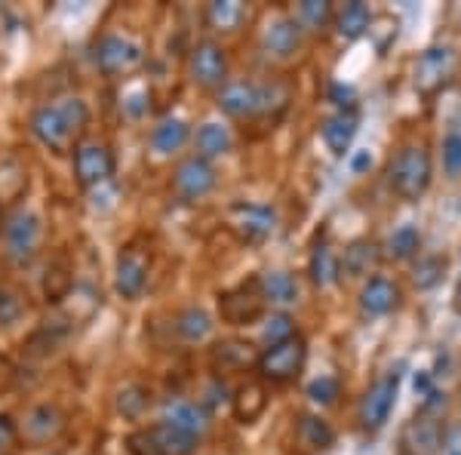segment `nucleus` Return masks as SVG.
I'll return each instance as SVG.
<instances>
[{
    "instance_id": "c03bdc74",
    "label": "nucleus",
    "mask_w": 461,
    "mask_h": 455,
    "mask_svg": "<svg viewBox=\"0 0 461 455\" xmlns=\"http://www.w3.org/2000/svg\"><path fill=\"white\" fill-rule=\"evenodd\" d=\"M440 455H461V424H452V428L443 431Z\"/></svg>"
},
{
    "instance_id": "49530a36",
    "label": "nucleus",
    "mask_w": 461,
    "mask_h": 455,
    "mask_svg": "<svg viewBox=\"0 0 461 455\" xmlns=\"http://www.w3.org/2000/svg\"><path fill=\"white\" fill-rule=\"evenodd\" d=\"M330 99L336 102L341 111H354V89L351 86H341V84H332L330 86Z\"/></svg>"
},
{
    "instance_id": "6ab92c4d",
    "label": "nucleus",
    "mask_w": 461,
    "mask_h": 455,
    "mask_svg": "<svg viewBox=\"0 0 461 455\" xmlns=\"http://www.w3.org/2000/svg\"><path fill=\"white\" fill-rule=\"evenodd\" d=\"M215 105L234 121H249L258 114V84L252 80H228L215 96Z\"/></svg>"
},
{
    "instance_id": "bb28decb",
    "label": "nucleus",
    "mask_w": 461,
    "mask_h": 455,
    "mask_svg": "<svg viewBox=\"0 0 461 455\" xmlns=\"http://www.w3.org/2000/svg\"><path fill=\"white\" fill-rule=\"evenodd\" d=\"M249 19V6L240 4V0H212L206 6V25L212 32H221V34H234L243 28V22Z\"/></svg>"
},
{
    "instance_id": "2eb2a0df",
    "label": "nucleus",
    "mask_w": 461,
    "mask_h": 455,
    "mask_svg": "<svg viewBox=\"0 0 461 455\" xmlns=\"http://www.w3.org/2000/svg\"><path fill=\"white\" fill-rule=\"evenodd\" d=\"M443 443V422L437 409L421 406L415 419L403 428V452L406 455H434Z\"/></svg>"
},
{
    "instance_id": "4c0bfd02",
    "label": "nucleus",
    "mask_w": 461,
    "mask_h": 455,
    "mask_svg": "<svg viewBox=\"0 0 461 455\" xmlns=\"http://www.w3.org/2000/svg\"><path fill=\"white\" fill-rule=\"evenodd\" d=\"M293 335H299V332H295V320L289 314H284V311H277V314H267L262 320V339L267 341V348L280 345V341L293 339Z\"/></svg>"
},
{
    "instance_id": "cd10ccee",
    "label": "nucleus",
    "mask_w": 461,
    "mask_h": 455,
    "mask_svg": "<svg viewBox=\"0 0 461 455\" xmlns=\"http://www.w3.org/2000/svg\"><path fill=\"white\" fill-rule=\"evenodd\" d=\"M230 406H234V415L240 424L256 422L258 415L267 409V391L262 382H247L237 387V394L230 397Z\"/></svg>"
},
{
    "instance_id": "20e7f679",
    "label": "nucleus",
    "mask_w": 461,
    "mask_h": 455,
    "mask_svg": "<svg viewBox=\"0 0 461 455\" xmlns=\"http://www.w3.org/2000/svg\"><path fill=\"white\" fill-rule=\"evenodd\" d=\"M145 65V47L126 34H102L95 43V68L105 77H130Z\"/></svg>"
},
{
    "instance_id": "79ce46f5",
    "label": "nucleus",
    "mask_w": 461,
    "mask_h": 455,
    "mask_svg": "<svg viewBox=\"0 0 461 455\" xmlns=\"http://www.w3.org/2000/svg\"><path fill=\"white\" fill-rule=\"evenodd\" d=\"M339 394H341V382L332 376H320L308 385V397L320 403V406H332L339 400Z\"/></svg>"
},
{
    "instance_id": "aec40b11",
    "label": "nucleus",
    "mask_w": 461,
    "mask_h": 455,
    "mask_svg": "<svg viewBox=\"0 0 461 455\" xmlns=\"http://www.w3.org/2000/svg\"><path fill=\"white\" fill-rule=\"evenodd\" d=\"M163 422L173 424V428L185 431L191 437H203L206 428H210V415L206 409L200 406L194 400H185V397H167L163 400Z\"/></svg>"
},
{
    "instance_id": "f257e3e1",
    "label": "nucleus",
    "mask_w": 461,
    "mask_h": 455,
    "mask_svg": "<svg viewBox=\"0 0 461 455\" xmlns=\"http://www.w3.org/2000/svg\"><path fill=\"white\" fill-rule=\"evenodd\" d=\"M89 126V108L80 96H65L50 105H41L32 114V132L53 154H68L84 141Z\"/></svg>"
},
{
    "instance_id": "473e14b6",
    "label": "nucleus",
    "mask_w": 461,
    "mask_h": 455,
    "mask_svg": "<svg viewBox=\"0 0 461 455\" xmlns=\"http://www.w3.org/2000/svg\"><path fill=\"white\" fill-rule=\"evenodd\" d=\"M295 431H299V440L308 450H326V446H332V440H336V431H332V424L326 419H320V415H311V413H302L299 415V424H295Z\"/></svg>"
},
{
    "instance_id": "c9c22d12",
    "label": "nucleus",
    "mask_w": 461,
    "mask_h": 455,
    "mask_svg": "<svg viewBox=\"0 0 461 455\" xmlns=\"http://www.w3.org/2000/svg\"><path fill=\"white\" fill-rule=\"evenodd\" d=\"M148 406H151V391L142 385H126L121 394H117V413L123 415V419H142L148 413Z\"/></svg>"
},
{
    "instance_id": "f3484780",
    "label": "nucleus",
    "mask_w": 461,
    "mask_h": 455,
    "mask_svg": "<svg viewBox=\"0 0 461 455\" xmlns=\"http://www.w3.org/2000/svg\"><path fill=\"white\" fill-rule=\"evenodd\" d=\"M228 225L247 243H258L274 231V210L265 204H234L228 213Z\"/></svg>"
},
{
    "instance_id": "9d476101",
    "label": "nucleus",
    "mask_w": 461,
    "mask_h": 455,
    "mask_svg": "<svg viewBox=\"0 0 461 455\" xmlns=\"http://www.w3.org/2000/svg\"><path fill=\"white\" fill-rule=\"evenodd\" d=\"M41 237H43V228H41V219H37L34 213L16 210L10 219L4 222L6 256L19 265H28L37 256V250H41Z\"/></svg>"
},
{
    "instance_id": "393cba45",
    "label": "nucleus",
    "mask_w": 461,
    "mask_h": 455,
    "mask_svg": "<svg viewBox=\"0 0 461 455\" xmlns=\"http://www.w3.org/2000/svg\"><path fill=\"white\" fill-rule=\"evenodd\" d=\"M308 274H311V283L320 289H326V287H332V283L341 280L339 256L326 237H317L314 241V250H311V259H308Z\"/></svg>"
},
{
    "instance_id": "0eeeda50",
    "label": "nucleus",
    "mask_w": 461,
    "mask_h": 455,
    "mask_svg": "<svg viewBox=\"0 0 461 455\" xmlns=\"http://www.w3.org/2000/svg\"><path fill=\"white\" fill-rule=\"evenodd\" d=\"M397 391H400V372H384L382 378H375L366 387V394L360 397V409H357V422H360L363 431L373 434V431L384 428L393 403H397Z\"/></svg>"
},
{
    "instance_id": "c756f323",
    "label": "nucleus",
    "mask_w": 461,
    "mask_h": 455,
    "mask_svg": "<svg viewBox=\"0 0 461 455\" xmlns=\"http://www.w3.org/2000/svg\"><path fill=\"white\" fill-rule=\"evenodd\" d=\"M293 22L302 32L320 34L336 22V10H332V4H326V0H302L293 10Z\"/></svg>"
},
{
    "instance_id": "de8ad7c7",
    "label": "nucleus",
    "mask_w": 461,
    "mask_h": 455,
    "mask_svg": "<svg viewBox=\"0 0 461 455\" xmlns=\"http://www.w3.org/2000/svg\"><path fill=\"white\" fill-rule=\"evenodd\" d=\"M369 163H373V160H369V154H366V151L357 154V158H354V173H363V169H366Z\"/></svg>"
},
{
    "instance_id": "a878e982",
    "label": "nucleus",
    "mask_w": 461,
    "mask_h": 455,
    "mask_svg": "<svg viewBox=\"0 0 461 455\" xmlns=\"http://www.w3.org/2000/svg\"><path fill=\"white\" fill-rule=\"evenodd\" d=\"M256 283H258V293H262L267 305L286 308V305L299 302V280H295L289 271H265V274H258Z\"/></svg>"
},
{
    "instance_id": "a19ab883",
    "label": "nucleus",
    "mask_w": 461,
    "mask_h": 455,
    "mask_svg": "<svg viewBox=\"0 0 461 455\" xmlns=\"http://www.w3.org/2000/svg\"><path fill=\"white\" fill-rule=\"evenodd\" d=\"M443 169L449 178H461V132L449 130L443 139Z\"/></svg>"
},
{
    "instance_id": "72a5a7b5",
    "label": "nucleus",
    "mask_w": 461,
    "mask_h": 455,
    "mask_svg": "<svg viewBox=\"0 0 461 455\" xmlns=\"http://www.w3.org/2000/svg\"><path fill=\"white\" fill-rule=\"evenodd\" d=\"M421 250V231L415 225H400L384 243V256L393 259V262H406V259L419 256Z\"/></svg>"
},
{
    "instance_id": "6e6552de",
    "label": "nucleus",
    "mask_w": 461,
    "mask_h": 455,
    "mask_svg": "<svg viewBox=\"0 0 461 455\" xmlns=\"http://www.w3.org/2000/svg\"><path fill=\"white\" fill-rule=\"evenodd\" d=\"M188 77L200 89H221L228 84V53L215 41H197L188 56Z\"/></svg>"
},
{
    "instance_id": "ea45409f",
    "label": "nucleus",
    "mask_w": 461,
    "mask_h": 455,
    "mask_svg": "<svg viewBox=\"0 0 461 455\" xmlns=\"http://www.w3.org/2000/svg\"><path fill=\"white\" fill-rule=\"evenodd\" d=\"M71 268L65 259H59V262L47 271V280H43V289H47V298L50 302H62L65 296L71 293Z\"/></svg>"
},
{
    "instance_id": "dca6fc26",
    "label": "nucleus",
    "mask_w": 461,
    "mask_h": 455,
    "mask_svg": "<svg viewBox=\"0 0 461 455\" xmlns=\"http://www.w3.org/2000/svg\"><path fill=\"white\" fill-rule=\"evenodd\" d=\"M258 43H262V53L267 59L286 62V59H293L295 53H299L302 28L295 25L293 16H274V19H267V25L262 28V37H258Z\"/></svg>"
},
{
    "instance_id": "9b49d317",
    "label": "nucleus",
    "mask_w": 461,
    "mask_h": 455,
    "mask_svg": "<svg viewBox=\"0 0 461 455\" xmlns=\"http://www.w3.org/2000/svg\"><path fill=\"white\" fill-rule=\"evenodd\" d=\"M114 176V154L105 141L99 139H84L74 148V178L80 188H93Z\"/></svg>"
},
{
    "instance_id": "1a4fd4ad",
    "label": "nucleus",
    "mask_w": 461,
    "mask_h": 455,
    "mask_svg": "<svg viewBox=\"0 0 461 455\" xmlns=\"http://www.w3.org/2000/svg\"><path fill=\"white\" fill-rule=\"evenodd\" d=\"M215 182H219V173H215L212 163L191 154V158L178 160V167L173 169V178H169V188H173L178 200L194 204V200H203L206 194L215 188Z\"/></svg>"
},
{
    "instance_id": "4468645a",
    "label": "nucleus",
    "mask_w": 461,
    "mask_h": 455,
    "mask_svg": "<svg viewBox=\"0 0 461 455\" xmlns=\"http://www.w3.org/2000/svg\"><path fill=\"white\" fill-rule=\"evenodd\" d=\"M148 271H151V252L145 246H123L117 252V265H114V287L123 298H139L148 283Z\"/></svg>"
},
{
    "instance_id": "a18cd8bd",
    "label": "nucleus",
    "mask_w": 461,
    "mask_h": 455,
    "mask_svg": "<svg viewBox=\"0 0 461 455\" xmlns=\"http://www.w3.org/2000/svg\"><path fill=\"white\" fill-rule=\"evenodd\" d=\"M19 440V431H16V422L10 415L0 413V455H4L6 446H13Z\"/></svg>"
},
{
    "instance_id": "5701e85b",
    "label": "nucleus",
    "mask_w": 461,
    "mask_h": 455,
    "mask_svg": "<svg viewBox=\"0 0 461 455\" xmlns=\"http://www.w3.org/2000/svg\"><path fill=\"white\" fill-rule=\"evenodd\" d=\"M357 123H360L357 111H336V114L320 123V136H323L326 148H330L336 158L348 154V148H351V141L357 136Z\"/></svg>"
},
{
    "instance_id": "c85d7f7f",
    "label": "nucleus",
    "mask_w": 461,
    "mask_h": 455,
    "mask_svg": "<svg viewBox=\"0 0 461 455\" xmlns=\"http://www.w3.org/2000/svg\"><path fill=\"white\" fill-rule=\"evenodd\" d=\"M230 145H234V139H230L228 126L212 123V121H206V123H200V126H197V132H194L197 158L215 160V158H221V154H228V151H230Z\"/></svg>"
},
{
    "instance_id": "f8f14e48",
    "label": "nucleus",
    "mask_w": 461,
    "mask_h": 455,
    "mask_svg": "<svg viewBox=\"0 0 461 455\" xmlns=\"http://www.w3.org/2000/svg\"><path fill=\"white\" fill-rule=\"evenodd\" d=\"M262 308L265 298L258 293V283H240L234 289H225L219 293V314L228 326H249L256 320H262Z\"/></svg>"
},
{
    "instance_id": "412c9836",
    "label": "nucleus",
    "mask_w": 461,
    "mask_h": 455,
    "mask_svg": "<svg viewBox=\"0 0 461 455\" xmlns=\"http://www.w3.org/2000/svg\"><path fill=\"white\" fill-rule=\"evenodd\" d=\"M400 287L388 278H369L360 289V311L366 317H384L400 305Z\"/></svg>"
},
{
    "instance_id": "b1692460",
    "label": "nucleus",
    "mask_w": 461,
    "mask_h": 455,
    "mask_svg": "<svg viewBox=\"0 0 461 455\" xmlns=\"http://www.w3.org/2000/svg\"><path fill=\"white\" fill-rule=\"evenodd\" d=\"M191 139V126L182 117H163V121L151 130V151L158 158H173L185 148V141Z\"/></svg>"
},
{
    "instance_id": "f704fd0d",
    "label": "nucleus",
    "mask_w": 461,
    "mask_h": 455,
    "mask_svg": "<svg viewBox=\"0 0 461 455\" xmlns=\"http://www.w3.org/2000/svg\"><path fill=\"white\" fill-rule=\"evenodd\" d=\"M289 102H293V89L286 80H267L258 86V114L280 117L289 108Z\"/></svg>"
},
{
    "instance_id": "ddd939ff",
    "label": "nucleus",
    "mask_w": 461,
    "mask_h": 455,
    "mask_svg": "<svg viewBox=\"0 0 461 455\" xmlns=\"http://www.w3.org/2000/svg\"><path fill=\"white\" fill-rule=\"evenodd\" d=\"M456 65H458V59H456V50L452 47L425 50V53L419 56V62H415V71H412L415 86H419L425 96L440 93V89L452 80V74H456Z\"/></svg>"
},
{
    "instance_id": "39448f33",
    "label": "nucleus",
    "mask_w": 461,
    "mask_h": 455,
    "mask_svg": "<svg viewBox=\"0 0 461 455\" xmlns=\"http://www.w3.org/2000/svg\"><path fill=\"white\" fill-rule=\"evenodd\" d=\"M304 360H308V345H304L302 335H293V339L280 341V345H271L258 354V376L262 382H293L299 378V372L304 369Z\"/></svg>"
},
{
    "instance_id": "a211bd4d",
    "label": "nucleus",
    "mask_w": 461,
    "mask_h": 455,
    "mask_svg": "<svg viewBox=\"0 0 461 455\" xmlns=\"http://www.w3.org/2000/svg\"><path fill=\"white\" fill-rule=\"evenodd\" d=\"M258 363V348L249 339H221L210 350V367L215 376L221 372H243Z\"/></svg>"
},
{
    "instance_id": "7ed1b4c3",
    "label": "nucleus",
    "mask_w": 461,
    "mask_h": 455,
    "mask_svg": "<svg viewBox=\"0 0 461 455\" xmlns=\"http://www.w3.org/2000/svg\"><path fill=\"white\" fill-rule=\"evenodd\" d=\"M126 450L130 455H191L197 450V437L185 434L167 422L148 424L126 437Z\"/></svg>"
},
{
    "instance_id": "423d86ee",
    "label": "nucleus",
    "mask_w": 461,
    "mask_h": 455,
    "mask_svg": "<svg viewBox=\"0 0 461 455\" xmlns=\"http://www.w3.org/2000/svg\"><path fill=\"white\" fill-rule=\"evenodd\" d=\"M65 428H68V415L56 403H37V406L25 413V419L16 424L19 443L28 446V450H41V446L56 443L65 434Z\"/></svg>"
},
{
    "instance_id": "4be33fe9",
    "label": "nucleus",
    "mask_w": 461,
    "mask_h": 455,
    "mask_svg": "<svg viewBox=\"0 0 461 455\" xmlns=\"http://www.w3.org/2000/svg\"><path fill=\"white\" fill-rule=\"evenodd\" d=\"M378 262H382V246L369 237H360V241H351L345 246V256L339 259V271L341 278H366L373 274Z\"/></svg>"
},
{
    "instance_id": "37998d69",
    "label": "nucleus",
    "mask_w": 461,
    "mask_h": 455,
    "mask_svg": "<svg viewBox=\"0 0 461 455\" xmlns=\"http://www.w3.org/2000/svg\"><path fill=\"white\" fill-rule=\"evenodd\" d=\"M219 400H228V387H225V382H221V376H215V378H210V385L203 387V400H200V406H215Z\"/></svg>"
},
{
    "instance_id": "f03ea898",
    "label": "nucleus",
    "mask_w": 461,
    "mask_h": 455,
    "mask_svg": "<svg viewBox=\"0 0 461 455\" xmlns=\"http://www.w3.org/2000/svg\"><path fill=\"white\" fill-rule=\"evenodd\" d=\"M434 178V160L425 141H409L388 163V185L403 200H419L430 188Z\"/></svg>"
},
{
    "instance_id": "2f4dec72",
    "label": "nucleus",
    "mask_w": 461,
    "mask_h": 455,
    "mask_svg": "<svg viewBox=\"0 0 461 455\" xmlns=\"http://www.w3.org/2000/svg\"><path fill=\"white\" fill-rule=\"evenodd\" d=\"M176 332H178V339L182 341H203V339H210V332H212V317L206 314L203 308H197V305H191V308H185V311H178V317H176Z\"/></svg>"
},
{
    "instance_id": "09e8293b",
    "label": "nucleus",
    "mask_w": 461,
    "mask_h": 455,
    "mask_svg": "<svg viewBox=\"0 0 461 455\" xmlns=\"http://www.w3.org/2000/svg\"><path fill=\"white\" fill-rule=\"evenodd\" d=\"M452 305H456V311L461 314V278H458V287H456V302H452Z\"/></svg>"
},
{
    "instance_id": "58836bf2",
    "label": "nucleus",
    "mask_w": 461,
    "mask_h": 455,
    "mask_svg": "<svg viewBox=\"0 0 461 455\" xmlns=\"http://www.w3.org/2000/svg\"><path fill=\"white\" fill-rule=\"evenodd\" d=\"M25 308H28V302H25V296H22V289L4 283V287H0V326H13L25 314Z\"/></svg>"
},
{
    "instance_id": "7c9ffc66",
    "label": "nucleus",
    "mask_w": 461,
    "mask_h": 455,
    "mask_svg": "<svg viewBox=\"0 0 461 455\" xmlns=\"http://www.w3.org/2000/svg\"><path fill=\"white\" fill-rule=\"evenodd\" d=\"M369 25H373V13H369V6L360 4V0H351V4H345L336 13V32L339 37H345V41H357Z\"/></svg>"
},
{
    "instance_id": "e433bc0d",
    "label": "nucleus",
    "mask_w": 461,
    "mask_h": 455,
    "mask_svg": "<svg viewBox=\"0 0 461 455\" xmlns=\"http://www.w3.org/2000/svg\"><path fill=\"white\" fill-rule=\"evenodd\" d=\"M446 256H421L412 268V283L415 289H434L446 274Z\"/></svg>"
}]
</instances>
